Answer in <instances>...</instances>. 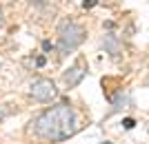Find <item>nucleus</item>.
I'll use <instances>...</instances> for the list:
<instances>
[{"label":"nucleus","mask_w":149,"mask_h":144,"mask_svg":"<svg viewBox=\"0 0 149 144\" xmlns=\"http://www.w3.org/2000/svg\"><path fill=\"white\" fill-rule=\"evenodd\" d=\"M33 131L36 135L49 140V142H60L67 140L69 135H74L76 131V115L74 109L67 102H60L56 107L47 109L33 120Z\"/></svg>","instance_id":"nucleus-1"},{"label":"nucleus","mask_w":149,"mask_h":144,"mask_svg":"<svg viewBox=\"0 0 149 144\" xmlns=\"http://www.w3.org/2000/svg\"><path fill=\"white\" fill-rule=\"evenodd\" d=\"M85 40V29L80 25H76L71 20H65L60 22V29H58V49L62 53H69V51L78 49Z\"/></svg>","instance_id":"nucleus-2"},{"label":"nucleus","mask_w":149,"mask_h":144,"mask_svg":"<svg viewBox=\"0 0 149 144\" xmlns=\"http://www.w3.org/2000/svg\"><path fill=\"white\" fill-rule=\"evenodd\" d=\"M56 95H58L56 84L51 80H47V78H40V80H36L31 84V98L38 100V102H49V100H54Z\"/></svg>","instance_id":"nucleus-3"},{"label":"nucleus","mask_w":149,"mask_h":144,"mask_svg":"<svg viewBox=\"0 0 149 144\" xmlns=\"http://www.w3.org/2000/svg\"><path fill=\"white\" fill-rule=\"evenodd\" d=\"M85 73H87V71H85V64L78 62V64H74L67 73L62 75V80H65V84H67V87H78V84H80V80L85 78Z\"/></svg>","instance_id":"nucleus-4"},{"label":"nucleus","mask_w":149,"mask_h":144,"mask_svg":"<svg viewBox=\"0 0 149 144\" xmlns=\"http://www.w3.org/2000/svg\"><path fill=\"white\" fill-rule=\"evenodd\" d=\"M105 47L109 51H111V56H118V40H116V36H111V33H109V36L105 38Z\"/></svg>","instance_id":"nucleus-5"},{"label":"nucleus","mask_w":149,"mask_h":144,"mask_svg":"<svg viewBox=\"0 0 149 144\" xmlns=\"http://www.w3.org/2000/svg\"><path fill=\"white\" fill-rule=\"evenodd\" d=\"M134 124H136V122H134L131 118H125L123 120V126H125V129H134Z\"/></svg>","instance_id":"nucleus-6"},{"label":"nucleus","mask_w":149,"mask_h":144,"mask_svg":"<svg viewBox=\"0 0 149 144\" xmlns=\"http://www.w3.org/2000/svg\"><path fill=\"white\" fill-rule=\"evenodd\" d=\"M96 2H98V0H82V7H85V9H91V7H96Z\"/></svg>","instance_id":"nucleus-7"},{"label":"nucleus","mask_w":149,"mask_h":144,"mask_svg":"<svg viewBox=\"0 0 149 144\" xmlns=\"http://www.w3.org/2000/svg\"><path fill=\"white\" fill-rule=\"evenodd\" d=\"M45 62H47V60H45V58H42V56H38V58H36V64H38V67H42V64H45Z\"/></svg>","instance_id":"nucleus-8"},{"label":"nucleus","mask_w":149,"mask_h":144,"mask_svg":"<svg viewBox=\"0 0 149 144\" xmlns=\"http://www.w3.org/2000/svg\"><path fill=\"white\" fill-rule=\"evenodd\" d=\"M42 49H45V51L51 49V42H49V40H45V42H42Z\"/></svg>","instance_id":"nucleus-9"},{"label":"nucleus","mask_w":149,"mask_h":144,"mask_svg":"<svg viewBox=\"0 0 149 144\" xmlns=\"http://www.w3.org/2000/svg\"><path fill=\"white\" fill-rule=\"evenodd\" d=\"M7 115V109H0V118H5Z\"/></svg>","instance_id":"nucleus-10"},{"label":"nucleus","mask_w":149,"mask_h":144,"mask_svg":"<svg viewBox=\"0 0 149 144\" xmlns=\"http://www.w3.org/2000/svg\"><path fill=\"white\" fill-rule=\"evenodd\" d=\"M2 22H5V18H2V11H0V27H2Z\"/></svg>","instance_id":"nucleus-11"},{"label":"nucleus","mask_w":149,"mask_h":144,"mask_svg":"<svg viewBox=\"0 0 149 144\" xmlns=\"http://www.w3.org/2000/svg\"><path fill=\"white\" fill-rule=\"evenodd\" d=\"M102 144H109V142H102Z\"/></svg>","instance_id":"nucleus-12"}]
</instances>
